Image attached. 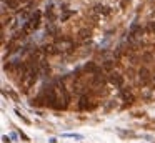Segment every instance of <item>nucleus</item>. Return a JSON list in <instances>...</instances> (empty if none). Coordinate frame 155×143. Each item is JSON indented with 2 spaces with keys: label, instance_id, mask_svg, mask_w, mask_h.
<instances>
[{
  "label": "nucleus",
  "instance_id": "nucleus-1",
  "mask_svg": "<svg viewBox=\"0 0 155 143\" xmlns=\"http://www.w3.org/2000/svg\"><path fill=\"white\" fill-rule=\"evenodd\" d=\"M55 45H57V48L60 53H70V52H74V48H75V42L72 38H68V37H62Z\"/></svg>",
  "mask_w": 155,
  "mask_h": 143
},
{
  "label": "nucleus",
  "instance_id": "nucleus-2",
  "mask_svg": "<svg viewBox=\"0 0 155 143\" xmlns=\"http://www.w3.org/2000/svg\"><path fill=\"white\" fill-rule=\"evenodd\" d=\"M40 17H42V13L38 12V10H37L35 13H32L30 18H28V22L24 25V32L28 33V32H34V30H37L38 25H40Z\"/></svg>",
  "mask_w": 155,
  "mask_h": 143
},
{
  "label": "nucleus",
  "instance_id": "nucleus-3",
  "mask_svg": "<svg viewBox=\"0 0 155 143\" xmlns=\"http://www.w3.org/2000/svg\"><path fill=\"white\" fill-rule=\"evenodd\" d=\"M90 13L94 17H108L110 15V8H107V7H104V5H95Z\"/></svg>",
  "mask_w": 155,
  "mask_h": 143
},
{
  "label": "nucleus",
  "instance_id": "nucleus-4",
  "mask_svg": "<svg viewBox=\"0 0 155 143\" xmlns=\"http://www.w3.org/2000/svg\"><path fill=\"white\" fill-rule=\"evenodd\" d=\"M137 75H138V82H140L142 85H147V83L152 80L150 72H148V70L145 68V67H142V68L138 70V73H137Z\"/></svg>",
  "mask_w": 155,
  "mask_h": 143
},
{
  "label": "nucleus",
  "instance_id": "nucleus-5",
  "mask_svg": "<svg viewBox=\"0 0 155 143\" xmlns=\"http://www.w3.org/2000/svg\"><path fill=\"white\" fill-rule=\"evenodd\" d=\"M90 98H88L87 95H80V98H78V110H88V106H90Z\"/></svg>",
  "mask_w": 155,
  "mask_h": 143
},
{
  "label": "nucleus",
  "instance_id": "nucleus-6",
  "mask_svg": "<svg viewBox=\"0 0 155 143\" xmlns=\"http://www.w3.org/2000/svg\"><path fill=\"white\" fill-rule=\"evenodd\" d=\"M108 82H110L112 85H115V86H122V75H118V73H110Z\"/></svg>",
  "mask_w": 155,
  "mask_h": 143
},
{
  "label": "nucleus",
  "instance_id": "nucleus-7",
  "mask_svg": "<svg viewBox=\"0 0 155 143\" xmlns=\"http://www.w3.org/2000/svg\"><path fill=\"white\" fill-rule=\"evenodd\" d=\"M90 35H92V32L88 28H82L80 32H78V40L80 42H85V40H90Z\"/></svg>",
  "mask_w": 155,
  "mask_h": 143
},
{
  "label": "nucleus",
  "instance_id": "nucleus-8",
  "mask_svg": "<svg viewBox=\"0 0 155 143\" xmlns=\"http://www.w3.org/2000/svg\"><path fill=\"white\" fill-rule=\"evenodd\" d=\"M122 96H124V102H125V103H128V105H130V103L134 102V96H132V93H130V92H127V90H122Z\"/></svg>",
  "mask_w": 155,
  "mask_h": 143
},
{
  "label": "nucleus",
  "instance_id": "nucleus-9",
  "mask_svg": "<svg viewBox=\"0 0 155 143\" xmlns=\"http://www.w3.org/2000/svg\"><path fill=\"white\" fill-rule=\"evenodd\" d=\"M114 67H115V62H112V60H105V62L102 63V68H104V72H110Z\"/></svg>",
  "mask_w": 155,
  "mask_h": 143
},
{
  "label": "nucleus",
  "instance_id": "nucleus-10",
  "mask_svg": "<svg viewBox=\"0 0 155 143\" xmlns=\"http://www.w3.org/2000/svg\"><path fill=\"white\" fill-rule=\"evenodd\" d=\"M72 15H74V10H68V12H64V13L60 15V22H65V20H68Z\"/></svg>",
  "mask_w": 155,
  "mask_h": 143
},
{
  "label": "nucleus",
  "instance_id": "nucleus-11",
  "mask_svg": "<svg viewBox=\"0 0 155 143\" xmlns=\"http://www.w3.org/2000/svg\"><path fill=\"white\" fill-rule=\"evenodd\" d=\"M147 30L150 33H155V22H153V20H150V22L147 23Z\"/></svg>",
  "mask_w": 155,
  "mask_h": 143
},
{
  "label": "nucleus",
  "instance_id": "nucleus-12",
  "mask_svg": "<svg viewBox=\"0 0 155 143\" xmlns=\"http://www.w3.org/2000/svg\"><path fill=\"white\" fill-rule=\"evenodd\" d=\"M64 136H70V138H77V140H82V138H84V136L78 135V133H65Z\"/></svg>",
  "mask_w": 155,
  "mask_h": 143
}]
</instances>
